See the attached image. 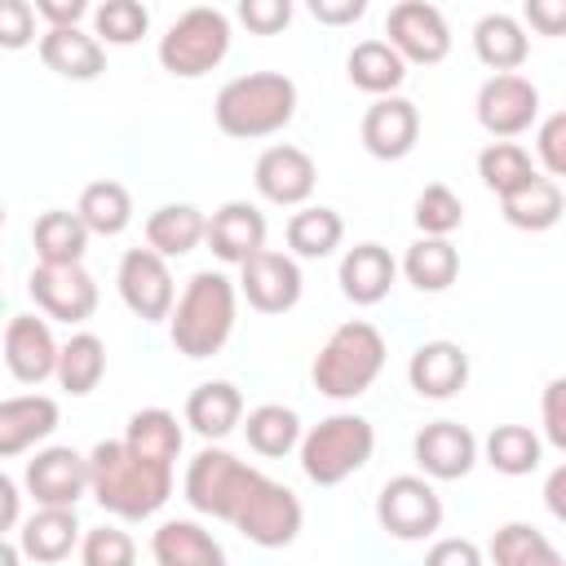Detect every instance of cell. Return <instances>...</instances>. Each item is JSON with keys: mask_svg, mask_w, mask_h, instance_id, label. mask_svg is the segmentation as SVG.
<instances>
[{"mask_svg": "<svg viewBox=\"0 0 566 566\" xmlns=\"http://www.w3.org/2000/svg\"><path fill=\"white\" fill-rule=\"evenodd\" d=\"M35 13L49 27H80V18L88 13V4L84 0H35Z\"/></svg>", "mask_w": 566, "mask_h": 566, "instance_id": "50", "label": "cell"}, {"mask_svg": "<svg viewBox=\"0 0 566 566\" xmlns=\"http://www.w3.org/2000/svg\"><path fill=\"white\" fill-rule=\"evenodd\" d=\"M18 482L9 478V473H0V531H9V535H18Z\"/></svg>", "mask_w": 566, "mask_h": 566, "instance_id": "52", "label": "cell"}, {"mask_svg": "<svg viewBox=\"0 0 566 566\" xmlns=\"http://www.w3.org/2000/svg\"><path fill=\"white\" fill-rule=\"evenodd\" d=\"M500 208H504V221H509L513 230H531V234H539V230H553V226L562 221L566 199H562V186H557L553 177L535 172L522 190H513L509 199H500Z\"/></svg>", "mask_w": 566, "mask_h": 566, "instance_id": "31", "label": "cell"}, {"mask_svg": "<svg viewBox=\"0 0 566 566\" xmlns=\"http://www.w3.org/2000/svg\"><path fill=\"white\" fill-rule=\"evenodd\" d=\"M424 566H486L482 548L464 535H447V539H433L429 553H424Z\"/></svg>", "mask_w": 566, "mask_h": 566, "instance_id": "47", "label": "cell"}, {"mask_svg": "<svg viewBox=\"0 0 566 566\" xmlns=\"http://www.w3.org/2000/svg\"><path fill=\"white\" fill-rule=\"evenodd\" d=\"M40 62L62 80H97L106 71V44L84 27H49L40 35Z\"/></svg>", "mask_w": 566, "mask_h": 566, "instance_id": "22", "label": "cell"}, {"mask_svg": "<svg viewBox=\"0 0 566 566\" xmlns=\"http://www.w3.org/2000/svg\"><path fill=\"white\" fill-rule=\"evenodd\" d=\"M385 35L389 44L398 49L402 62H420V66H433L451 53V27L442 18L438 4L429 0H402L389 9L385 18Z\"/></svg>", "mask_w": 566, "mask_h": 566, "instance_id": "11", "label": "cell"}, {"mask_svg": "<svg viewBox=\"0 0 566 566\" xmlns=\"http://www.w3.org/2000/svg\"><path fill=\"white\" fill-rule=\"evenodd\" d=\"M22 482L40 509H75L93 491L88 455H80L75 447H44L27 460Z\"/></svg>", "mask_w": 566, "mask_h": 566, "instance_id": "10", "label": "cell"}, {"mask_svg": "<svg viewBox=\"0 0 566 566\" xmlns=\"http://www.w3.org/2000/svg\"><path fill=\"white\" fill-rule=\"evenodd\" d=\"M473 111H478V124L491 137L509 142V137H517V133H526L535 124V115H539V88L526 75H517V71L491 75V80H482Z\"/></svg>", "mask_w": 566, "mask_h": 566, "instance_id": "12", "label": "cell"}, {"mask_svg": "<svg viewBox=\"0 0 566 566\" xmlns=\"http://www.w3.org/2000/svg\"><path fill=\"white\" fill-rule=\"evenodd\" d=\"M340 239H345V221L327 203H305L301 212L287 217V248L296 256H305V261L332 256L340 248Z\"/></svg>", "mask_w": 566, "mask_h": 566, "instance_id": "34", "label": "cell"}, {"mask_svg": "<svg viewBox=\"0 0 566 566\" xmlns=\"http://www.w3.org/2000/svg\"><path fill=\"white\" fill-rule=\"evenodd\" d=\"M62 411L49 394H18L0 402V460H13L57 429Z\"/></svg>", "mask_w": 566, "mask_h": 566, "instance_id": "21", "label": "cell"}, {"mask_svg": "<svg viewBox=\"0 0 566 566\" xmlns=\"http://www.w3.org/2000/svg\"><path fill=\"white\" fill-rule=\"evenodd\" d=\"M35 310L57 323H84L97 310V283L84 265H35L27 279Z\"/></svg>", "mask_w": 566, "mask_h": 566, "instance_id": "14", "label": "cell"}, {"mask_svg": "<svg viewBox=\"0 0 566 566\" xmlns=\"http://www.w3.org/2000/svg\"><path fill=\"white\" fill-rule=\"evenodd\" d=\"M239 22L256 35H274L292 22V0H243L239 4Z\"/></svg>", "mask_w": 566, "mask_h": 566, "instance_id": "46", "label": "cell"}, {"mask_svg": "<svg viewBox=\"0 0 566 566\" xmlns=\"http://www.w3.org/2000/svg\"><path fill=\"white\" fill-rule=\"evenodd\" d=\"M478 177H482L486 190H495L500 199H509L513 190H522L535 177V164H531V155L517 142H491L478 155Z\"/></svg>", "mask_w": 566, "mask_h": 566, "instance_id": "39", "label": "cell"}, {"mask_svg": "<svg viewBox=\"0 0 566 566\" xmlns=\"http://www.w3.org/2000/svg\"><path fill=\"white\" fill-rule=\"evenodd\" d=\"M482 455H486V464H491L495 473L522 478V473H531V469L539 464L544 442H539V433H535L531 424H495V429L486 433V442H482Z\"/></svg>", "mask_w": 566, "mask_h": 566, "instance_id": "37", "label": "cell"}, {"mask_svg": "<svg viewBox=\"0 0 566 566\" xmlns=\"http://www.w3.org/2000/svg\"><path fill=\"white\" fill-rule=\"evenodd\" d=\"M345 71H349V84L371 97H394L407 80V62L389 40H358L345 57Z\"/></svg>", "mask_w": 566, "mask_h": 566, "instance_id": "27", "label": "cell"}, {"mask_svg": "<svg viewBox=\"0 0 566 566\" xmlns=\"http://www.w3.org/2000/svg\"><path fill=\"white\" fill-rule=\"evenodd\" d=\"M376 451V429L367 416L336 411L305 429L301 438V473L314 486H340L349 473H358Z\"/></svg>", "mask_w": 566, "mask_h": 566, "instance_id": "6", "label": "cell"}, {"mask_svg": "<svg viewBox=\"0 0 566 566\" xmlns=\"http://www.w3.org/2000/svg\"><path fill=\"white\" fill-rule=\"evenodd\" d=\"M18 557H27L22 544H18V539H4V544H0V566H18Z\"/></svg>", "mask_w": 566, "mask_h": 566, "instance_id": "53", "label": "cell"}, {"mask_svg": "<svg viewBox=\"0 0 566 566\" xmlns=\"http://www.w3.org/2000/svg\"><path fill=\"white\" fill-rule=\"evenodd\" d=\"M181 495L195 513L230 522L256 548H287L305 526V509H301L296 491H287L283 482L243 464L226 447H203L186 464Z\"/></svg>", "mask_w": 566, "mask_h": 566, "instance_id": "1", "label": "cell"}, {"mask_svg": "<svg viewBox=\"0 0 566 566\" xmlns=\"http://www.w3.org/2000/svg\"><path fill=\"white\" fill-rule=\"evenodd\" d=\"M199 243H208V217L195 203H164L146 217V248H155L164 261L186 256Z\"/></svg>", "mask_w": 566, "mask_h": 566, "instance_id": "28", "label": "cell"}, {"mask_svg": "<svg viewBox=\"0 0 566 566\" xmlns=\"http://www.w3.org/2000/svg\"><path fill=\"white\" fill-rule=\"evenodd\" d=\"M75 212H80V221L88 226V234L115 239V234H124L128 221H133V195H128L124 181L102 177V181H88V186L80 190Z\"/></svg>", "mask_w": 566, "mask_h": 566, "instance_id": "33", "label": "cell"}, {"mask_svg": "<svg viewBox=\"0 0 566 566\" xmlns=\"http://www.w3.org/2000/svg\"><path fill=\"white\" fill-rule=\"evenodd\" d=\"M522 18L539 35H566V0H526Z\"/></svg>", "mask_w": 566, "mask_h": 566, "instance_id": "48", "label": "cell"}, {"mask_svg": "<svg viewBox=\"0 0 566 566\" xmlns=\"http://www.w3.org/2000/svg\"><path fill=\"white\" fill-rule=\"evenodd\" d=\"M181 455V424L164 407H146L128 416L124 438H106L88 451L93 500L124 517L146 522L172 495V464Z\"/></svg>", "mask_w": 566, "mask_h": 566, "instance_id": "2", "label": "cell"}, {"mask_svg": "<svg viewBox=\"0 0 566 566\" xmlns=\"http://www.w3.org/2000/svg\"><path fill=\"white\" fill-rule=\"evenodd\" d=\"M31 243H35L40 265H84L88 226L80 221V212L49 208V212L35 217V226H31Z\"/></svg>", "mask_w": 566, "mask_h": 566, "instance_id": "30", "label": "cell"}, {"mask_svg": "<svg viewBox=\"0 0 566 566\" xmlns=\"http://www.w3.org/2000/svg\"><path fill=\"white\" fill-rule=\"evenodd\" d=\"M239 292L248 296V305L256 314H287L301 292H305V279H301V265L287 256V252H256L252 261L239 265Z\"/></svg>", "mask_w": 566, "mask_h": 566, "instance_id": "15", "label": "cell"}, {"mask_svg": "<svg viewBox=\"0 0 566 566\" xmlns=\"http://www.w3.org/2000/svg\"><path fill=\"white\" fill-rule=\"evenodd\" d=\"M102 376H106V345H102V336L75 332L62 345V354H57V385L71 398H84V394H93L102 385Z\"/></svg>", "mask_w": 566, "mask_h": 566, "instance_id": "36", "label": "cell"}, {"mask_svg": "<svg viewBox=\"0 0 566 566\" xmlns=\"http://www.w3.org/2000/svg\"><path fill=\"white\" fill-rule=\"evenodd\" d=\"M310 13L323 27H349L367 13V0H310Z\"/></svg>", "mask_w": 566, "mask_h": 566, "instance_id": "49", "label": "cell"}, {"mask_svg": "<svg viewBox=\"0 0 566 566\" xmlns=\"http://www.w3.org/2000/svg\"><path fill=\"white\" fill-rule=\"evenodd\" d=\"M35 40V4L31 0H4L0 4V44L27 49Z\"/></svg>", "mask_w": 566, "mask_h": 566, "instance_id": "44", "label": "cell"}, {"mask_svg": "<svg viewBox=\"0 0 566 566\" xmlns=\"http://www.w3.org/2000/svg\"><path fill=\"white\" fill-rule=\"evenodd\" d=\"M380 371H385V336L367 318L340 323L323 340V349L314 354V367H310L314 389L332 402H349V398L367 394Z\"/></svg>", "mask_w": 566, "mask_h": 566, "instance_id": "5", "label": "cell"}, {"mask_svg": "<svg viewBox=\"0 0 566 566\" xmlns=\"http://www.w3.org/2000/svg\"><path fill=\"white\" fill-rule=\"evenodd\" d=\"M208 248L226 265H243L265 252V217L248 199H230L208 217Z\"/></svg>", "mask_w": 566, "mask_h": 566, "instance_id": "19", "label": "cell"}, {"mask_svg": "<svg viewBox=\"0 0 566 566\" xmlns=\"http://www.w3.org/2000/svg\"><path fill=\"white\" fill-rule=\"evenodd\" d=\"M146 27H150V13L137 0H102L93 9V35L102 44H137Z\"/></svg>", "mask_w": 566, "mask_h": 566, "instance_id": "40", "label": "cell"}, {"mask_svg": "<svg viewBox=\"0 0 566 566\" xmlns=\"http://www.w3.org/2000/svg\"><path fill=\"white\" fill-rule=\"evenodd\" d=\"M478 438L460 424V420H433L416 433L411 442V455L420 464V473L429 482H455V478H469L473 464H478Z\"/></svg>", "mask_w": 566, "mask_h": 566, "instance_id": "16", "label": "cell"}, {"mask_svg": "<svg viewBox=\"0 0 566 566\" xmlns=\"http://www.w3.org/2000/svg\"><path fill=\"white\" fill-rule=\"evenodd\" d=\"M358 137L367 146L371 159H407L420 142V111L416 102L407 97H376L367 111H363V124H358Z\"/></svg>", "mask_w": 566, "mask_h": 566, "instance_id": "17", "label": "cell"}, {"mask_svg": "<svg viewBox=\"0 0 566 566\" xmlns=\"http://www.w3.org/2000/svg\"><path fill=\"white\" fill-rule=\"evenodd\" d=\"M230 53V18L212 4L186 9L164 35H159V66L177 80H199Z\"/></svg>", "mask_w": 566, "mask_h": 566, "instance_id": "7", "label": "cell"}, {"mask_svg": "<svg viewBox=\"0 0 566 566\" xmlns=\"http://www.w3.org/2000/svg\"><path fill=\"white\" fill-rule=\"evenodd\" d=\"M314 181H318V168L314 159L301 150V146H265L252 164V186L265 203H279V208H305V199L314 195Z\"/></svg>", "mask_w": 566, "mask_h": 566, "instance_id": "13", "label": "cell"}, {"mask_svg": "<svg viewBox=\"0 0 566 566\" xmlns=\"http://www.w3.org/2000/svg\"><path fill=\"white\" fill-rule=\"evenodd\" d=\"M340 292L354 301V305H380L398 279V261L389 256V248L380 243H354L345 256H340Z\"/></svg>", "mask_w": 566, "mask_h": 566, "instance_id": "23", "label": "cell"}, {"mask_svg": "<svg viewBox=\"0 0 566 566\" xmlns=\"http://www.w3.org/2000/svg\"><path fill=\"white\" fill-rule=\"evenodd\" d=\"M296 115V84L283 71H248L221 84L212 102V119L226 137L252 142L287 128Z\"/></svg>", "mask_w": 566, "mask_h": 566, "instance_id": "4", "label": "cell"}, {"mask_svg": "<svg viewBox=\"0 0 566 566\" xmlns=\"http://www.w3.org/2000/svg\"><path fill=\"white\" fill-rule=\"evenodd\" d=\"M491 562L495 566H566V557L553 548L544 531L531 522H504L491 535Z\"/></svg>", "mask_w": 566, "mask_h": 566, "instance_id": "38", "label": "cell"}, {"mask_svg": "<svg viewBox=\"0 0 566 566\" xmlns=\"http://www.w3.org/2000/svg\"><path fill=\"white\" fill-rule=\"evenodd\" d=\"M80 566H137V544L119 526H93L84 531Z\"/></svg>", "mask_w": 566, "mask_h": 566, "instance_id": "42", "label": "cell"}, {"mask_svg": "<svg viewBox=\"0 0 566 566\" xmlns=\"http://www.w3.org/2000/svg\"><path fill=\"white\" fill-rule=\"evenodd\" d=\"M539 420H544V438L566 455V376H553V380L544 385Z\"/></svg>", "mask_w": 566, "mask_h": 566, "instance_id": "45", "label": "cell"}, {"mask_svg": "<svg viewBox=\"0 0 566 566\" xmlns=\"http://www.w3.org/2000/svg\"><path fill=\"white\" fill-rule=\"evenodd\" d=\"M150 557L155 566H226V548L195 517L159 522V531L150 535Z\"/></svg>", "mask_w": 566, "mask_h": 566, "instance_id": "24", "label": "cell"}, {"mask_svg": "<svg viewBox=\"0 0 566 566\" xmlns=\"http://www.w3.org/2000/svg\"><path fill=\"white\" fill-rule=\"evenodd\" d=\"M186 424L199 438L221 442L226 433H234L243 424V394L230 380H203V385H195L190 398H186Z\"/></svg>", "mask_w": 566, "mask_h": 566, "instance_id": "26", "label": "cell"}, {"mask_svg": "<svg viewBox=\"0 0 566 566\" xmlns=\"http://www.w3.org/2000/svg\"><path fill=\"white\" fill-rule=\"evenodd\" d=\"M243 438H248V447H252L256 455L279 460V455H287V451H301L305 429H301V416H296L292 407H283V402H261V407H252V411L243 416Z\"/></svg>", "mask_w": 566, "mask_h": 566, "instance_id": "32", "label": "cell"}, {"mask_svg": "<svg viewBox=\"0 0 566 566\" xmlns=\"http://www.w3.org/2000/svg\"><path fill=\"white\" fill-rule=\"evenodd\" d=\"M460 221H464V203H460V195L451 186L433 181V186L420 190V199H416V226H420L424 239H451V230H460Z\"/></svg>", "mask_w": 566, "mask_h": 566, "instance_id": "41", "label": "cell"}, {"mask_svg": "<svg viewBox=\"0 0 566 566\" xmlns=\"http://www.w3.org/2000/svg\"><path fill=\"white\" fill-rule=\"evenodd\" d=\"M442 513H447L442 509V495L420 473H398L376 495V522H380V531H389L394 539H407V544L429 539L442 526Z\"/></svg>", "mask_w": 566, "mask_h": 566, "instance_id": "8", "label": "cell"}, {"mask_svg": "<svg viewBox=\"0 0 566 566\" xmlns=\"http://www.w3.org/2000/svg\"><path fill=\"white\" fill-rule=\"evenodd\" d=\"M234 318H239V283L226 279L221 270H199L190 274L186 292L172 305L168 340L186 358H212L226 349Z\"/></svg>", "mask_w": 566, "mask_h": 566, "instance_id": "3", "label": "cell"}, {"mask_svg": "<svg viewBox=\"0 0 566 566\" xmlns=\"http://www.w3.org/2000/svg\"><path fill=\"white\" fill-rule=\"evenodd\" d=\"M407 380L420 398L447 402L469 385V354L455 340H424L407 358Z\"/></svg>", "mask_w": 566, "mask_h": 566, "instance_id": "20", "label": "cell"}, {"mask_svg": "<svg viewBox=\"0 0 566 566\" xmlns=\"http://www.w3.org/2000/svg\"><path fill=\"white\" fill-rule=\"evenodd\" d=\"M57 354L62 345L53 340L49 323L35 314H13L4 323V363L13 371V380L22 385H40L49 376H57Z\"/></svg>", "mask_w": 566, "mask_h": 566, "instance_id": "18", "label": "cell"}, {"mask_svg": "<svg viewBox=\"0 0 566 566\" xmlns=\"http://www.w3.org/2000/svg\"><path fill=\"white\" fill-rule=\"evenodd\" d=\"M535 155L548 168V177H566V111H553L535 128Z\"/></svg>", "mask_w": 566, "mask_h": 566, "instance_id": "43", "label": "cell"}, {"mask_svg": "<svg viewBox=\"0 0 566 566\" xmlns=\"http://www.w3.org/2000/svg\"><path fill=\"white\" fill-rule=\"evenodd\" d=\"M18 544L31 562L40 566H53V562H66L84 539H80V517L75 509H35L22 526H18Z\"/></svg>", "mask_w": 566, "mask_h": 566, "instance_id": "25", "label": "cell"}, {"mask_svg": "<svg viewBox=\"0 0 566 566\" xmlns=\"http://www.w3.org/2000/svg\"><path fill=\"white\" fill-rule=\"evenodd\" d=\"M402 274L416 292H447L460 274V252L451 239H416L402 256Z\"/></svg>", "mask_w": 566, "mask_h": 566, "instance_id": "35", "label": "cell"}, {"mask_svg": "<svg viewBox=\"0 0 566 566\" xmlns=\"http://www.w3.org/2000/svg\"><path fill=\"white\" fill-rule=\"evenodd\" d=\"M544 509H548L557 522H566V464H557V469L544 478Z\"/></svg>", "mask_w": 566, "mask_h": 566, "instance_id": "51", "label": "cell"}, {"mask_svg": "<svg viewBox=\"0 0 566 566\" xmlns=\"http://www.w3.org/2000/svg\"><path fill=\"white\" fill-rule=\"evenodd\" d=\"M115 287H119V301H124L142 323H164V318H172L177 287H172L168 261H164L155 248H128V252L119 256Z\"/></svg>", "mask_w": 566, "mask_h": 566, "instance_id": "9", "label": "cell"}, {"mask_svg": "<svg viewBox=\"0 0 566 566\" xmlns=\"http://www.w3.org/2000/svg\"><path fill=\"white\" fill-rule=\"evenodd\" d=\"M473 53L482 66H491L495 75H509L526 62L531 53V40H526V27L513 18V13H486L478 18L473 27Z\"/></svg>", "mask_w": 566, "mask_h": 566, "instance_id": "29", "label": "cell"}]
</instances>
